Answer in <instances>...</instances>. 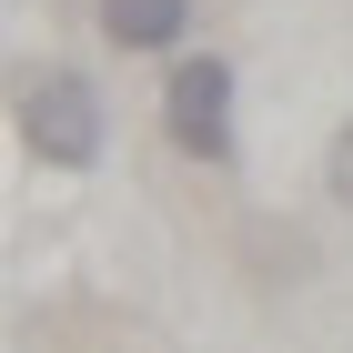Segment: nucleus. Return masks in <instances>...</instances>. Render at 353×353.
Returning <instances> with one entry per match:
<instances>
[{
  "instance_id": "f257e3e1",
  "label": "nucleus",
  "mask_w": 353,
  "mask_h": 353,
  "mask_svg": "<svg viewBox=\"0 0 353 353\" xmlns=\"http://www.w3.org/2000/svg\"><path fill=\"white\" fill-rule=\"evenodd\" d=\"M21 152L51 162V172H91L101 162V91L71 61H51V71L21 81Z\"/></svg>"
},
{
  "instance_id": "f03ea898",
  "label": "nucleus",
  "mask_w": 353,
  "mask_h": 353,
  "mask_svg": "<svg viewBox=\"0 0 353 353\" xmlns=\"http://www.w3.org/2000/svg\"><path fill=\"white\" fill-rule=\"evenodd\" d=\"M162 132L182 162H232V61L222 51H182L162 81Z\"/></svg>"
},
{
  "instance_id": "7ed1b4c3",
  "label": "nucleus",
  "mask_w": 353,
  "mask_h": 353,
  "mask_svg": "<svg viewBox=\"0 0 353 353\" xmlns=\"http://www.w3.org/2000/svg\"><path fill=\"white\" fill-rule=\"evenodd\" d=\"M101 41L111 51H182L192 0H101Z\"/></svg>"
},
{
  "instance_id": "20e7f679",
  "label": "nucleus",
  "mask_w": 353,
  "mask_h": 353,
  "mask_svg": "<svg viewBox=\"0 0 353 353\" xmlns=\"http://www.w3.org/2000/svg\"><path fill=\"white\" fill-rule=\"evenodd\" d=\"M323 182H333V202H343V212H353V121H343V132H333V152H323Z\"/></svg>"
}]
</instances>
